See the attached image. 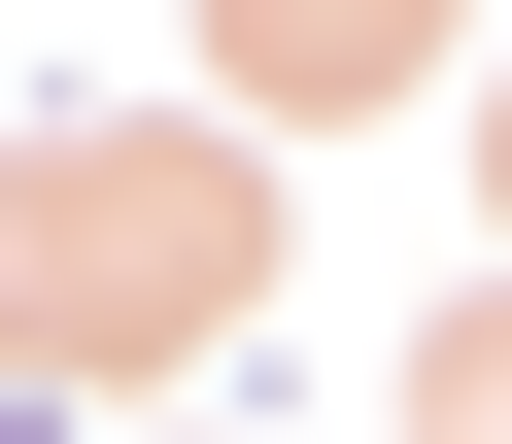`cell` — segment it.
Returning <instances> with one entry per match:
<instances>
[{"label": "cell", "instance_id": "obj_1", "mask_svg": "<svg viewBox=\"0 0 512 444\" xmlns=\"http://www.w3.org/2000/svg\"><path fill=\"white\" fill-rule=\"evenodd\" d=\"M274 35H308V69H342V35H410V0H274Z\"/></svg>", "mask_w": 512, "mask_h": 444}]
</instances>
